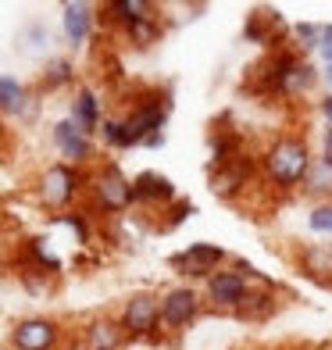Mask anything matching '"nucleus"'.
<instances>
[{"label": "nucleus", "mask_w": 332, "mask_h": 350, "mask_svg": "<svg viewBox=\"0 0 332 350\" xmlns=\"http://www.w3.org/2000/svg\"><path fill=\"white\" fill-rule=\"evenodd\" d=\"M318 79H322L318 65H314L307 54H300L293 43H286V46H279V51L261 54L254 65L247 68L243 90L258 100L296 104L318 86Z\"/></svg>", "instance_id": "obj_1"}, {"label": "nucleus", "mask_w": 332, "mask_h": 350, "mask_svg": "<svg viewBox=\"0 0 332 350\" xmlns=\"http://www.w3.org/2000/svg\"><path fill=\"white\" fill-rule=\"evenodd\" d=\"M314 150L307 129H279L275 136H268V143L258 150L261 161V183L264 189L279 197H293L304 189V179L314 165Z\"/></svg>", "instance_id": "obj_2"}, {"label": "nucleus", "mask_w": 332, "mask_h": 350, "mask_svg": "<svg viewBox=\"0 0 332 350\" xmlns=\"http://www.w3.org/2000/svg\"><path fill=\"white\" fill-rule=\"evenodd\" d=\"M86 186H89V168H75L68 161L43 165L33 175V183H29L36 208L46 211V218L83 208V204H86Z\"/></svg>", "instance_id": "obj_3"}, {"label": "nucleus", "mask_w": 332, "mask_h": 350, "mask_svg": "<svg viewBox=\"0 0 332 350\" xmlns=\"http://www.w3.org/2000/svg\"><path fill=\"white\" fill-rule=\"evenodd\" d=\"M83 208L97 221H118L129 211H136L133 179L125 175V168L115 161V157H107V161L89 168V186H86V204Z\"/></svg>", "instance_id": "obj_4"}, {"label": "nucleus", "mask_w": 332, "mask_h": 350, "mask_svg": "<svg viewBox=\"0 0 332 350\" xmlns=\"http://www.w3.org/2000/svg\"><path fill=\"white\" fill-rule=\"evenodd\" d=\"M171 107H176L171 86H165V90L161 86H133L129 107L122 111V122L133 136V147H143L154 133H165Z\"/></svg>", "instance_id": "obj_5"}, {"label": "nucleus", "mask_w": 332, "mask_h": 350, "mask_svg": "<svg viewBox=\"0 0 332 350\" xmlns=\"http://www.w3.org/2000/svg\"><path fill=\"white\" fill-rule=\"evenodd\" d=\"M157 293H161V343L186 336L200 322V314L208 311L200 286H193V282H171Z\"/></svg>", "instance_id": "obj_6"}, {"label": "nucleus", "mask_w": 332, "mask_h": 350, "mask_svg": "<svg viewBox=\"0 0 332 350\" xmlns=\"http://www.w3.org/2000/svg\"><path fill=\"white\" fill-rule=\"evenodd\" d=\"M261 183V161L254 150L240 154L229 165H208V189L221 204H243L250 189Z\"/></svg>", "instance_id": "obj_7"}, {"label": "nucleus", "mask_w": 332, "mask_h": 350, "mask_svg": "<svg viewBox=\"0 0 332 350\" xmlns=\"http://www.w3.org/2000/svg\"><path fill=\"white\" fill-rule=\"evenodd\" d=\"M118 322L129 343H161V293L133 290L118 308Z\"/></svg>", "instance_id": "obj_8"}, {"label": "nucleus", "mask_w": 332, "mask_h": 350, "mask_svg": "<svg viewBox=\"0 0 332 350\" xmlns=\"http://www.w3.org/2000/svg\"><path fill=\"white\" fill-rule=\"evenodd\" d=\"M68 325L57 314H18L8 325V350H61Z\"/></svg>", "instance_id": "obj_9"}, {"label": "nucleus", "mask_w": 332, "mask_h": 350, "mask_svg": "<svg viewBox=\"0 0 332 350\" xmlns=\"http://www.w3.org/2000/svg\"><path fill=\"white\" fill-rule=\"evenodd\" d=\"M232 265L229 258V250L221 247V243H208V240H197V243H186L182 250H176L168 258V268L176 272L182 282H204L208 275H215L218 268H225Z\"/></svg>", "instance_id": "obj_10"}, {"label": "nucleus", "mask_w": 332, "mask_h": 350, "mask_svg": "<svg viewBox=\"0 0 332 350\" xmlns=\"http://www.w3.org/2000/svg\"><path fill=\"white\" fill-rule=\"evenodd\" d=\"M250 290H254V286H250V279L236 265L218 268L215 275H208L200 282L204 304H208V311H218V314H236L243 308V300L250 297Z\"/></svg>", "instance_id": "obj_11"}, {"label": "nucleus", "mask_w": 332, "mask_h": 350, "mask_svg": "<svg viewBox=\"0 0 332 350\" xmlns=\"http://www.w3.org/2000/svg\"><path fill=\"white\" fill-rule=\"evenodd\" d=\"M51 143H54V150H57L61 161H68V165H75V168L100 165V157H97V136L83 133L68 115L57 118V122L51 125Z\"/></svg>", "instance_id": "obj_12"}, {"label": "nucleus", "mask_w": 332, "mask_h": 350, "mask_svg": "<svg viewBox=\"0 0 332 350\" xmlns=\"http://www.w3.org/2000/svg\"><path fill=\"white\" fill-rule=\"evenodd\" d=\"M290 22L282 18V11L279 8H250L247 11V18H243V43H254L261 46V51H279V46H286L290 43Z\"/></svg>", "instance_id": "obj_13"}, {"label": "nucleus", "mask_w": 332, "mask_h": 350, "mask_svg": "<svg viewBox=\"0 0 332 350\" xmlns=\"http://www.w3.org/2000/svg\"><path fill=\"white\" fill-rule=\"evenodd\" d=\"M79 350H125L129 347V336L118 322V314H107V311H97L79 322Z\"/></svg>", "instance_id": "obj_14"}, {"label": "nucleus", "mask_w": 332, "mask_h": 350, "mask_svg": "<svg viewBox=\"0 0 332 350\" xmlns=\"http://www.w3.org/2000/svg\"><path fill=\"white\" fill-rule=\"evenodd\" d=\"M133 197H136V211H147V215L157 218L165 208H171V204L179 200V189L168 175L147 168V172L133 175Z\"/></svg>", "instance_id": "obj_15"}, {"label": "nucleus", "mask_w": 332, "mask_h": 350, "mask_svg": "<svg viewBox=\"0 0 332 350\" xmlns=\"http://www.w3.org/2000/svg\"><path fill=\"white\" fill-rule=\"evenodd\" d=\"M8 265H29V268H40V272L54 275V279L65 275V261L54 254L46 236H18V243L8 254Z\"/></svg>", "instance_id": "obj_16"}, {"label": "nucleus", "mask_w": 332, "mask_h": 350, "mask_svg": "<svg viewBox=\"0 0 332 350\" xmlns=\"http://www.w3.org/2000/svg\"><path fill=\"white\" fill-rule=\"evenodd\" d=\"M247 154V133L232 125V115H221L208 129V165H229Z\"/></svg>", "instance_id": "obj_17"}, {"label": "nucleus", "mask_w": 332, "mask_h": 350, "mask_svg": "<svg viewBox=\"0 0 332 350\" xmlns=\"http://www.w3.org/2000/svg\"><path fill=\"white\" fill-rule=\"evenodd\" d=\"M290 261L307 282L322 286V290H332V243H296Z\"/></svg>", "instance_id": "obj_18"}, {"label": "nucleus", "mask_w": 332, "mask_h": 350, "mask_svg": "<svg viewBox=\"0 0 332 350\" xmlns=\"http://www.w3.org/2000/svg\"><path fill=\"white\" fill-rule=\"evenodd\" d=\"M97 11L100 8L86 4V0H65V4H61V36H65L68 46L83 51V46L89 43L93 29H97V22H100Z\"/></svg>", "instance_id": "obj_19"}, {"label": "nucleus", "mask_w": 332, "mask_h": 350, "mask_svg": "<svg viewBox=\"0 0 332 350\" xmlns=\"http://www.w3.org/2000/svg\"><path fill=\"white\" fill-rule=\"evenodd\" d=\"M68 118H72L83 133L100 136V125H104V118H107L100 90H97V86H89V83L79 86V90L72 93V100H68Z\"/></svg>", "instance_id": "obj_20"}, {"label": "nucleus", "mask_w": 332, "mask_h": 350, "mask_svg": "<svg viewBox=\"0 0 332 350\" xmlns=\"http://www.w3.org/2000/svg\"><path fill=\"white\" fill-rule=\"evenodd\" d=\"M79 86H83V83H79V68H75V61L65 57V54L46 57V65L36 75V93H40V97H54V93H65V90L75 93Z\"/></svg>", "instance_id": "obj_21"}, {"label": "nucleus", "mask_w": 332, "mask_h": 350, "mask_svg": "<svg viewBox=\"0 0 332 350\" xmlns=\"http://www.w3.org/2000/svg\"><path fill=\"white\" fill-rule=\"evenodd\" d=\"M279 311H282V290L279 286H254L250 297L243 300V308L232 318L243 325H264V322H272Z\"/></svg>", "instance_id": "obj_22"}, {"label": "nucleus", "mask_w": 332, "mask_h": 350, "mask_svg": "<svg viewBox=\"0 0 332 350\" xmlns=\"http://www.w3.org/2000/svg\"><path fill=\"white\" fill-rule=\"evenodd\" d=\"M300 197H307L311 204H332V161L325 154H314V165L304 179Z\"/></svg>", "instance_id": "obj_23"}, {"label": "nucleus", "mask_w": 332, "mask_h": 350, "mask_svg": "<svg viewBox=\"0 0 332 350\" xmlns=\"http://www.w3.org/2000/svg\"><path fill=\"white\" fill-rule=\"evenodd\" d=\"M36 90H29L22 79H14L11 72L0 75V111H4V118H18L22 111L29 107Z\"/></svg>", "instance_id": "obj_24"}, {"label": "nucleus", "mask_w": 332, "mask_h": 350, "mask_svg": "<svg viewBox=\"0 0 332 350\" xmlns=\"http://www.w3.org/2000/svg\"><path fill=\"white\" fill-rule=\"evenodd\" d=\"M8 272L18 275V286H22L29 297H51L57 290V282H61V279L40 272V268H29V265H8Z\"/></svg>", "instance_id": "obj_25"}, {"label": "nucleus", "mask_w": 332, "mask_h": 350, "mask_svg": "<svg viewBox=\"0 0 332 350\" xmlns=\"http://www.w3.org/2000/svg\"><path fill=\"white\" fill-rule=\"evenodd\" d=\"M197 215V204L193 200H186V197H179L171 208H165L161 215L154 218V232H176L179 226H186L189 218Z\"/></svg>", "instance_id": "obj_26"}, {"label": "nucleus", "mask_w": 332, "mask_h": 350, "mask_svg": "<svg viewBox=\"0 0 332 350\" xmlns=\"http://www.w3.org/2000/svg\"><path fill=\"white\" fill-rule=\"evenodd\" d=\"M97 139L104 143V150H115V154L118 150H136L133 147V136H129V129H125V122H122V115H107Z\"/></svg>", "instance_id": "obj_27"}, {"label": "nucleus", "mask_w": 332, "mask_h": 350, "mask_svg": "<svg viewBox=\"0 0 332 350\" xmlns=\"http://www.w3.org/2000/svg\"><path fill=\"white\" fill-rule=\"evenodd\" d=\"M290 43L296 46L300 54H318V46H322V25L318 22H296L290 29Z\"/></svg>", "instance_id": "obj_28"}, {"label": "nucleus", "mask_w": 332, "mask_h": 350, "mask_svg": "<svg viewBox=\"0 0 332 350\" xmlns=\"http://www.w3.org/2000/svg\"><path fill=\"white\" fill-rule=\"evenodd\" d=\"M307 229H311V236L332 240V204H311L307 208Z\"/></svg>", "instance_id": "obj_29"}, {"label": "nucleus", "mask_w": 332, "mask_h": 350, "mask_svg": "<svg viewBox=\"0 0 332 350\" xmlns=\"http://www.w3.org/2000/svg\"><path fill=\"white\" fill-rule=\"evenodd\" d=\"M318 54H322L325 65H332V22L322 25V46H318Z\"/></svg>", "instance_id": "obj_30"}, {"label": "nucleus", "mask_w": 332, "mask_h": 350, "mask_svg": "<svg viewBox=\"0 0 332 350\" xmlns=\"http://www.w3.org/2000/svg\"><path fill=\"white\" fill-rule=\"evenodd\" d=\"M318 111H322V118H325V125L332 129V93H325V97L318 100Z\"/></svg>", "instance_id": "obj_31"}, {"label": "nucleus", "mask_w": 332, "mask_h": 350, "mask_svg": "<svg viewBox=\"0 0 332 350\" xmlns=\"http://www.w3.org/2000/svg\"><path fill=\"white\" fill-rule=\"evenodd\" d=\"M318 154H325L329 161H332V129H329V125L322 129V150H318Z\"/></svg>", "instance_id": "obj_32"}, {"label": "nucleus", "mask_w": 332, "mask_h": 350, "mask_svg": "<svg viewBox=\"0 0 332 350\" xmlns=\"http://www.w3.org/2000/svg\"><path fill=\"white\" fill-rule=\"evenodd\" d=\"M322 79H325V86H329V93H332V65H325V72H322Z\"/></svg>", "instance_id": "obj_33"}, {"label": "nucleus", "mask_w": 332, "mask_h": 350, "mask_svg": "<svg viewBox=\"0 0 332 350\" xmlns=\"http://www.w3.org/2000/svg\"><path fill=\"white\" fill-rule=\"evenodd\" d=\"M236 350H261V347H236Z\"/></svg>", "instance_id": "obj_34"}]
</instances>
